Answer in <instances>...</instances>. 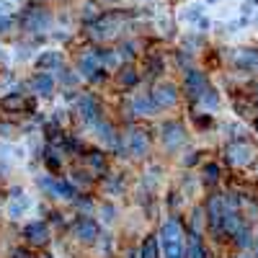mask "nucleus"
Segmentation results:
<instances>
[{"mask_svg": "<svg viewBox=\"0 0 258 258\" xmlns=\"http://www.w3.org/2000/svg\"><path fill=\"white\" fill-rule=\"evenodd\" d=\"M160 243H163L165 258H186V248L181 243V227H178V222H168L160 230Z\"/></svg>", "mask_w": 258, "mask_h": 258, "instance_id": "nucleus-1", "label": "nucleus"}, {"mask_svg": "<svg viewBox=\"0 0 258 258\" xmlns=\"http://www.w3.org/2000/svg\"><path fill=\"white\" fill-rule=\"evenodd\" d=\"M253 155H255V150L248 142H232L227 147V160L232 165H248L253 160Z\"/></svg>", "mask_w": 258, "mask_h": 258, "instance_id": "nucleus-2", "label": "nucleus"}, {"mask_svg": "<svg viewBox=\"0 0 258 258\" xmlns=\"http://www.w3.org/2000/svg\"><path fill=\"white\" fill-rule=\"evenodd\" d=\"M183 88H186V93H188L191 98H202V96L209 91V88H207V78H204L202 73H197V70H188V73H186Z\"/></svg>", "mask_w": 258, "mask_h": 258, "instance_id": "nucleus-3", "label": "nucleus"}, {"mask_svg": "<svg viewBox=\"0 0 258 258\" xmlns=\"http://www.w3.org/2000/svg\"><path fill=\"white\" fill-rule=\"evenodd\" d=\"M24 235H26V240H29L31 245H44V243L49 240V225H47V222H31V225L24 230Z\"/></svg>", "mask_w": 258, "mask_h": 258, "instance_id": "nucleus-4", "label": "nucleus"}, {"mask_svg": "<svg viewBox=\"0 0 258 258\" xmlns=\"http://www.w3.org/2000/svg\"><path fill=\"white\" fill-rule=\"evenodd\" d=\"M176 98H178L176 85H170V83L158 85V88L153 91V103H155V106H160V109H165V106H173V103H176Z\"/></svg>", "mask_w": 258, "mask_h": 258, "instance_id": "nucleus-5", "label": "nucleus"}, {"mask_svg": "<svg viewBox=\"0 0 258 258\" xmlns=\"http://www.w3.org/2000/svg\"><path fill=\"white\" fill-rule=\"evenodd\" d=\"M24 26H26L29 31H41V29L49 26V16L41 11V8H31V11L26 13V18H24Z\"/></svg>", "mask_w": 258, "mask_h": 258, "instance_id": "nucleus-6", "label": "nucleus"}, {"mask_svg": "<svg viewBox=\"0 0 258 258\" xmlns=\"http://www.w3.org/2000/svg\"><path fill=\"white\" fill-rule=\"evenodd\" d=\"M75 235L83 240V243H93L96 238H98V225L93 222V220H78V225H75Z\"/></svg>", "mask_w": 258, "mask_h": 258, "instance_id": "nucleus-7", "label": "nucleus"}, {"mask_svg": "<svg viewBox=\"0 0 258 258\" xmlns=\"http://www.w3.org/2000/svg\"><path fill=\"white\" fill-rule=\"evenodd\" d=\"M78 109L83 114V119H88V121H96V114H98V106L91 96H80L78 98Z\"/></svg>", "mask_w": 258, "mask_h": 258, "instance_id": "nucleus-8", "label": "nucleus"}, {"mask_svg": "<svg viewBox=\"0 0 258 258\" xmlns=\"http://www.w3.org/2000/svg\"><path fill=\"white\" fill-rule=\"evenodd\" d=\"M163 140H165V145H178V142H183V129H181V124H165L163 126Z\"/></svg>", "mask_w": 258, "mask_h": 258, "instance_id": "nucleus-9", "label": "nucleus"}, {"mask_svg": "<svg viewBox=\"0 0 258 258\" xmlns=\"http://www.w3.org/2000/svg\"><path fill=\"white\" fill-rule=\"evenodd\" d=\"M31 88H34L36 93H41V96H49L52 88H54V83H52L49 75H36V78L31 80Z\"/></svg>", "mask_w": 258, "mask_h": 258, "instance_id": "nucleus-10", "label": "nucleus"}, {"mask_svg": "<svg viewBox=\"0 0 258 258\" xmlns=\"http://www.w3.org/2000/svg\"><path fill=\"white\" fill-rule=\"evenodd\" d=\"M147 150V137H145V132H132V153L135 155H142Z\"/></svg>", "mask_w": 258, "mask_h": 258, "instance_id": "nucleus-11", "label": "nucleus"}, {"mask_svg": "<svg viewBox=\"0 0 258 258\" xmlns=\"http://www.w3.org/2000/svg\"><path fill=\"white\" fill-rule=\"evenodd\" d=\"M137 78H140V73H137L135 68H124V70L119 73V85H126V88H129V85L137 83Z\"/></svg>", "mask_w": 258, "mask_h": 258, "instance_id": "nucleus-12", "label": "nucleus"}, {"mask_svg": "<svg viewBox=\"0 0 258 258\" xmlns=\"http://www.w3.org/2000/svg\"><path fill=\"white\" fill-rule=\"evenodd\" d=\"M160 253H158V240L155 238H147L145 243H142V253H140V258H158Z\"/></svg>", "mask_w": 258, "mask_h": 258, "instance_id": "nucleus-13", "label": "nucleus"}, {"mask_svg": "<svg viewBox=\"0 0 258 258\" xmlns=\"http://www.w3.org/2000/svg\"><path fill=\"white\" fill-rule=\"evenodd\" d=\"M0 106H3V109H31V103H24V101H21L18 96H8V98H3V101H0Z\"/></svg>", "mask_w": 258, "mask_h": 258, "instance_id": "nucleus-14", "label": "nucleus"}, {"mask_svg": "<svg viewBox=\"0 0 258 258\" xmlns=\"http://www.w3.org/2000/svg\"><path fill=\"white\" fill-rule=\"evenodd\" d=\"M207 253H204V248H202V243H199V238L194 235L191 238V248L186 250V258H204Z\"/></svg>", "mask_w": 258, "mask_h": 258, "instance_id": "nucleus-15", "label": "nucleus"}, {"mask_svg": "<svg viewBox=\"0 0 258 258\" xmlns=\"http://www.w3.org/2000/svg\"><path fill=\"white\" fill-rule=\"evenodd\" d=\"M235 238H238L235 243H238L240 248H248V245H250V232H248L245 227H238V232H235Z\"/></svg>", "mask_w": 258, "mask_h": 258, "instance_id": "nucleus-16", "label": "nucleus"}, {"mask_svg": "<svg viewBox=\"0 0 258 258\" xmlns=\"http://www.w3.org/2000/svg\"><path fill=\"white\" fill-rule=\"evenodd\" d=\"M204 176H207V183H214V181H217V176H220V165L209 163V165L204 168Z\"/></svg>", "mask_w": 258, "mask_h": 258, "instance_id": "nucleus-17", "label": "nucleus"}, {"mask_svg": "<svg viewBox=\"0 0 258 258\" xmlns=\"http://www.w3.org/2000/svg\"><path fill=\"white\" fill-rule=\"evenodd\" d=\"M57 62H59L57 52H49V54H44V57H41L36 64H39V68H47V64H57Z\"/></svg>", "mask_w": 258, "mask_h": 258, "instance_id": "nucleus-18", "label": "nucleus"}, {"mask_svg": "<svg viewBox=\"0 0 258 258\" xmlns=\"http://www.w3.org/2000/svg\"><path fill=\"white\" fill-rule=\"evenodd\" d=\"M91 165H93V168H98V170H103V168H106L103 155H101V153H93V155H91Z\"/></svg>", "mask_w": 258, "mask_h": 258, "instance_id": "nucleus-19", "label": "nucleus"}, {"mask_svg": "<svg viewBox=\"0 0 258 258\" xmlns=\"http://www.w3.org/2000/svg\"><path fill=\"white\" fill-rule=\"evenodd\" d=\"M135 106H137V111L142 109L145 114H153V106H150V101H147V98H142V101L137 98V103H135Z\"/></svg>", "mask_w": 258, "mask_h": 258, "instance_id": "nucleus-20", "label": "nucleus"}, {"mask_svg": "<svg viewBox=\"0 0 258 258\" xmlns=\"http://www.w3.org/2000/svg\"><path fill=\"white\" fill-rule=\"evenodd\" d=\"M13 258H34V255H31L29 250H24V248H18V250L13 253Z\"/></svg>", "mask_w": 258, "mask_h": 258, "instance_id": "nucleus-21", "label": "nucleus"}, {"mask_svg": "<svg viewBox=\"0 0 258 258\" xmlns=\"http://www.w3.org/2000/svg\"><path fill=\"white\" fill-rule=\"evenodd\" d=\"M255 255H258V243H255Z\"/></svg>", "mask_w": 258, "mask_h": 258, "instance_id": "nucleus-22", "label": "nucleus"}, {"mask_svg": "<svg viewBox=\"0 0 258 258\" xmlns=\"http://www.w3.org/2000/svg\"><path fill=\"white\" fill-rule=\"evenodd\" d=\"M255 129H258V121H255Z\"/></svg>", "mask_w": 258, "mask_h": 258, "instance_id": "nucleus-23", "label": "nucleus"}, {"mask_svg": "<svg viewBox=\"0 0 258 258\" xmlns=\"http://www.w3.org/2000/svg\"><path fill=\"white\" fill-rule=\"evenodd\" d=\"M240 258H245V255H240Z\"/></svg>", "mask_w": 258, "mask_h": 258, "instance_id": "nucleus-24", "label": "nucleus"}]
</instances>
